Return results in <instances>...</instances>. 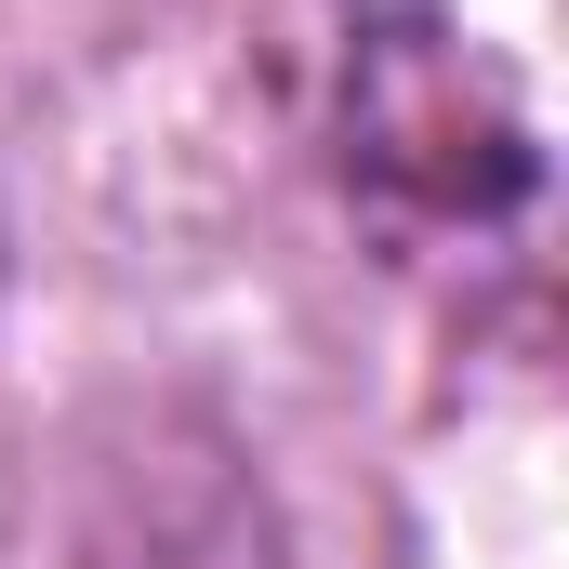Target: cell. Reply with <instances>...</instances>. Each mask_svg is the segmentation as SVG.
Listing matches in <instances>:
<instances>
[{
  "instance_id": "6da1fadb",
  "label": "cell",
  "mask_w": 569,
  "mask_h": 569,
  "mask_svg": "<svg viewBox=\"0 0 569 569\" xmlns=\"http://www.w3.org/2000/svg\"><path fill=\"white\" fill-rule=\"evenodd\" d=\"M331 133L398 239L530 266L557 212V0H331Z\"/></svg>"
}]
</instances>
